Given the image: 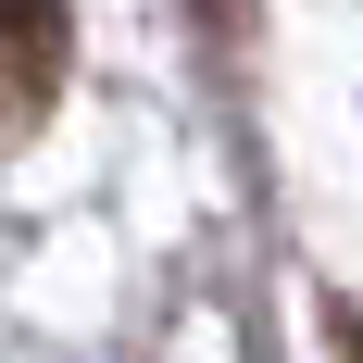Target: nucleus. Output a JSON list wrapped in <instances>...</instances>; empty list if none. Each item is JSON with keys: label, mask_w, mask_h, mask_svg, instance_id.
Returning a JSON list of instances; mask_svg holds the SVG:
<instances>
[{"label": "nucleus", "mask_w": 363, "mask_h": 363, "mask_svg": "<svg viewBox=\"0 0 363 363\" xmlns=\"http://www.w3.org/2000/svg\"><path fill=\"white\" fill-rule=\"evenodd\" d=\"M63 88V0H0V138H26Z\"/></svg>", "instance_id": "nucleus-1"}, {"label": "nucleus", "mask_w": 363, "mask_h": 363, "mask_svg": "<svg viewBox=\"0 0 363 363\" xmlns=\"http://www.w3.org/2000/svg\"><path fill=\"white\" fill-rule=\"evenodd\" d=\"M201 13H213V26H225V13H238V0H201Z\"/></svg>", "instance_id": "nucleus-2"}]
</instances>
